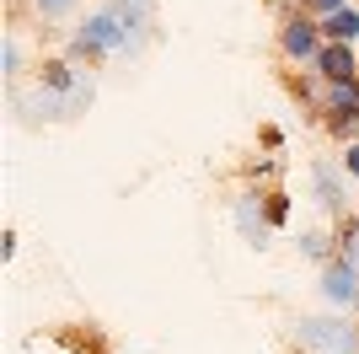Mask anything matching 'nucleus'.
<instances>
[{"label": "nucleus", "instance_id": "14", "mask_svg": "<svg viewBox=\"0 0 359 354\" xmlns=\"http://www.w3.org/2000/svg\"><path fill=\"white\" fill-rule=\"evenodd\" d=\"M344 166H348V172H359V145H354V150L344 156Z\"/></svg>", "mask_w": 359, "mask_h": 354}, {"label": "nucleus", "instance_id": "12", "mask_svg": "<svg viewBox=\"0 0 359 354\" xmlns=\"http://www.w3.org/2000/svg\"><path fill=\"white\" fill-rule=\"evenodd\" d=\"M6 70H11V75L22 70V48H16V44H6Z\"/></svg>", "mask_w": 359, "mask_h": 354}, {"label": "nucleus", "instance_id": "1", "mask_svg": "<svg viewBox=\"0 0 359 354\" xmlns=\"http://www.w3.org/2000/svg\"><path fill=\"white\" fill-rule=\"evenodd\" d=\"M135 27H140V11L129 6V0H118V6L97 11L86 27L75 32V54H129Z\"/></svg>", "mask_w": 359, "mask_h": 354}, {"label": "nucleus", "instance_id": "11", "mask_svg": "<svg viewBox=\"0 0 359 354\" xmlns=\"http://www.w3.org/2000/svg\"><path fill=\"white\" fill-rule=\"evenodd\" d=\"M306 252H311V258H327V236L311 231V236H306Z\"/></svg>", "mask_w": 359, "mask_h": 354}, {"label": "nucleus", "instance_id": "8", "mask_svg": "<svg viewBox=\"0 0 359 354\" xmlns=\"http://www.w3.org/2000/svg\"><path fill=\"white\" fill-rule=\"evenodd\" d=\"M322 32H327L332 44H354V38H359V11H338V16H327V22H322Z\"/></svg>", "mask_w": 359, "mask_h": 354}, {"label": "nucleus", "instance_id": "5", "mask_svg": "<svg viewBox=\"0 0 359 354\" xmlns=\"http://www.w3.org/2000/svg\"><path fill=\"white\" fill-rule=\"evenodd\" d=\"M316 70L327 75L332 86H344V81H354L359 65H354V54H348V44H327L322 54H316Z\"/></svg>", "mask_w": 359, "mask_h": 354}, {"label": "nucleus", "instance_id": "7", "mask_svg": "<svg viewBox=\"0 0 359 354\" xmlns=\"http://www.w3.org/2000/svg\"><path fill=\"white\" fill-rule=\"evenodd\" d=\"M311 177H316V199H322L327 209H344V183H338V166H332V162H316Z\"/></svg>", "mask_w": 359, "mask_h": 354}, {"label": "nucleus", "instance_id": "2", "mask_svg": "<svg viewBox=\"0 0 359 354\" xmlns=\"http://www.w3.org/2000/svg\"><path fill=\"white\" fill-rule=\"evenodd\" d=\"M300 343H311V349L322 354H354V333H348V322H332V317H306V322H295Z\"/></svg>", "mask_w": 359, "mask_h": 354}, {"label": "nucleus", "instance_id": "6", "mask_svg": "<svg viewBox=\"0 0 359 354\" xmlns=\"http://www.w3.org/2000/svg\"><path fill=\"white\" fill-rule=\"evenodd\" d=\"M279 44H285L290 59H311V54H322V48H316V27H311V22H290Z\"/></svg>", "mask_w": 359, "mask_h": 354}, {"label": "nucleus", "instance_id": "13", "mask_svg": "<svg viewBox=\"0 0 359 354\" xmlns=\"http://www.w3.org/2000/svg\"><path fill=\"white\" fill-rule=\"evenodd\" d=\"M316 6H322V11H327V16H338V11H348L344 0H316Z\"/></svg>", "mask_w": 359, "mask_h": 354}, {"label": "nucleus", "instance_id": "10", "mask_svg": "<svg viewBox=\"0 0 359 354\" xmlns=\"http://www.w3.org/2000/svg\"><path fill=\"white\" fill-rule=\"evenodd\" d=\"M43 16H65V11H75V0H32Z\"/></svg>", "mask_w": 359, "mask_h": 354}, {"label": "nucleus", "instance_id": "4", "mask_svg": "<svg viewBox=\"0 0 359 354\" xmlns=\"http://www.w3.org/2000/svg\"><path fill=\"white\" fill-rule=\"evenodd\" d=\"M327 113H332V129H359V81H344V86H332L327 97Z\"/></svg>", "mask_w": 359, "mask_h": 354}, {"label": "nucleus", "instance_id": "3", "mask_svg": "<svg viewBox=\"0 0 359 354\" xmlns=\"http://www.w3.org/2000/svg\"><path fill=\"white\" fill-rule=\"evenodd\" d=\"M322 295H327L332 306H348V301H359V268L348 263V258L327 263V274H322Z\"/></svg>", "mask_w": 359, "mask_h": 354}, {"label": "nucleus", "instance_id": "9", "mask_svg": "<svg viewBox=\"0 0 359 354\" xmlns=\"http://www.w3.org/2000/svg\"><path fill=\"white\" fill-rule=\"evenodd\" d=\"M285 215H290V199L285 193H269V225H285Z\"/></svg>", "mask_w": 359, "mask_h": 354}]
</instances>
